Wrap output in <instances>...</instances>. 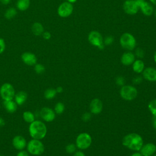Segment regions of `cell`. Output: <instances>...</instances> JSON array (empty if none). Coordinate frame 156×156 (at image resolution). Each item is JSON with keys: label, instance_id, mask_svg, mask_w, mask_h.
I'll return each instance as SVG.
<instances>
[{"label": "cell", "instance_id": "cell-48", "mask_svg": "<svg viewBox=\"0 0 156 156\" xmlns=\"http://www.w3.org/2000/svg\"><path fill=\"white\" fill-rule=\"evenodd\" d=\"M154 14H155V18H156V10H155V11Z\"/></svg>", "mask_w": 156, "mask_h": 156}, {"label": "cell", "instance_id": "cell-21", "mask_svg": "<svg viewBox=\"0 0 156 156\" xmlns=\"http://www.w3.org/2000/svg\"><path fill=\"white\" fill-rule=\"evenodd\" d=\"M132 69L136 73H141L144 69V63L141 59L135 60L132 63Z\"/></svg>", "mask_w": 156, "mask_h": 156}, {"label": "cell", "instance_id": "cell-24", "mask_svg": "<svg viewBox=\"0 0 156 156\" xmlns=\"http://www.w3.org/2000/svg\"><path fill=\"white\" fill-rule=\"evenodd\" d=\"M56 94H57V91L55 89L52 88H48L44 92V97L45 98V99L48 100L52 99L54 98H55Z\"/></svg>", "mask_w": 156, "mask_h": 156}, {"label": "cell", "instance_id": "cell-32", "mask_svg": "<svg viewBox=\"0 0 156 156\" xmlns=\"http://www.w3.org/2000/svg\"><path fill=\"white\" fill-rule=\"evenodd\" d=\"M135 55H136L139 58H142L144 55V53L143 50L141 48H137L135 50Z\"/></svg>", "mask_w": 156, "mask_h": 156}, {"label": "cell", "instance_id": "cell-35", "mask_svg": "<svg viewBox=\"0 0 156 156\" xmlns=\"http://www.w3.org/2000/svg\"><path fill=\"white\" fill-rule=\"evenodd\" d=\"M5 49V43L4 40L0 38V54H2Z\"/></svg>", "mask_w": 156, "mask_h": 156}, {"label": "cell", "instance_id": "cell-39", "mask_svg": "<svg viewBox=\"0 0 156 156\" xmlns=\"http://www.w3.org/2000/svg\"><path fill=\"white\" fill-rule=\"evenodd\" d=\"M73 156H85V154L81 151H76L74 153Z\"/></svg>", "mask_w": 156, "mask_h": 156}, {"label": "cell", "instance_id": "cell-14", "mask_svg": "<svg viewBox=\"0 0 156 156\" xmlns=\"http://www.w3.org/2000/svg\"><path fill=\"white\" fill-rule=\"evenodd\" d=\"M23 62L28 66H34L37 63V57L35 55L30 52H25L21 55Z\"/></svg>", "mask_w": 156, "mask_h": 156}, {"label": "cell", "instance_id": "cell-37", "mask_svg": "<svg viewBox=\"0 0 156 156\" xmlns=\"http://www.w3.org/2000/svg\"><path fill=\"white\" fill-rule=\"evenodd\" d=\"M42 36L45 40H49L51 37V33L49 32H48V31L43 32V33L42 34Z\"/></svg>", "mask_w": 156, "mask_h": 156}, {"label": "cell", "instance_id": "cell-19", "mask_svg": "<svg viewBox=\"0 0 156 156\" xmlns=\"http://www.w3.org/2000/svg\"><path fill=\"white\" fill-rule=\"evenodd\" d=\"M27 94L24 91H18L17 93L15 94V102L18 105H23L27 100Z\"/></svg>", "mask_w": 156, "mask_h": 156}, {"label": "cell", "instance_id": "cell-4", "mask_svg": "<svg viewBox=\"0 0 156 156\" xmlns=\"http://www.w3.org/2000/svg\"><path fill=\"white\" fill-rule=\"evenodd\" d=\"M27 151L33 155H40L44 151V147L40 140L32 138L27 143Z\"/></svg>", "mask_w": 156, "mask_h": 156}, {"label": "cell", "instance_id": "cell-25", "mask_svg": "<svg viewBox=\"0 0 156 156\" xmlns=\"http://www.w3.org/2000/svg\"><path fill=\"white\" fill-rule=\"evenodd\" d=\"M23 118L26 122L31 123L35 120V115L30 111H26L23 113Z\"/></svg>", "mask_w": 156, "mask_h": 156}, {"label": "cell", "instance_id": "cell-50", "mask_svg": "<svg viewBox=\"0 0 156 156\" xmlns=\"http://www.w3.org/2000/svg\"><path fill=\"white\" fill-rule=\"evenodd\" d=\"M0 156H4V155H0Z\"/></svg>", "mask_w": 156, "mask_h": 156}, {"label": "cell", "instance_id": "cell-33", "mask_svg": "<svg viewBox=\"0 0 156 156\" xmlns=\"http://www.w3.org/2000/svg\"><path fill=\"white\" fill-rule=\"evenodd\" d=\"M91 118V113H89V112H86L84 113L82 116V119L84 121V122H87L88 121L90 120Z\"/></svg>", "mask_w": 156, "mask_h": 156}, {"label": "cell", "instance_id": "cell-15", "mask_svg": "<svg viewBox=\"0 0 156 156\" xmlns=\"http://www.w3.org/2000/svg\"><path fill=\"white\" fill-rule=\"evenodd\" d=\"M12 145L16 149L21 151L26 147L27 142L23 136L16 135L12 140Z\"/></svg>", "mask_w": 156, "mask_h": 156}, {"label": "cell", "instance_id": "cell-13", "mask_svg": "<svg viewBox=\"0 0 156 156\" xmlns=\"http://www.w3.org/2000/svg\"><path fill=\"white\" fill-rule=\"evenodd\" d=\"M140 152L143 156H152L156 152V146L152 143L143 144Z\"/></svg>", "mask_w": 156, "mask_h": 156}, {"label": "cell", "instance_id": "cell-30", "mask_svg": "<svg viewBox=\"0 0 156 156\" xmlns=\"http://www.w3.org/2000/svg\"><path fill=\"white\" fill-rule=\"evenodd\" d=\"M45 70V68L44 65H43L41 63H36L34 65V71L37 74H41L43 73Z\"/></svg>", "mask_w": 156, "mask_h": 156}, {"label": "cell", "instance_id": "cell-11", "mask_svg": "<svg viewBox=\"0 0 156 156\" xmlns=\"http://www.w3.org/2000/svg\"><path fill=\"white\" fill-rule=\"evenodd\" d=\"M42 119L46 122H52L55 118V113L54 110L49 107H43L40 112Z\"/></svg>", "mask_w": 156, "mask_h": 156}, {"label": "cell", "instance_id": "cell-49", "mask_svg": "<svg viewBox=\"0 0 156 156\" xmlns=\"http://www.w3.org/2000/svg\"><path fill=\"white\" fill-rule=\"evenodd\" d=\"M154 156H156V154H155L154 155Z\"/></svg>", "mask_w": 156, "mask_h": 156}, {"label": "cell", "instance_id": "cell-51", "mask_svg": "<svg viewBox=\"0 0 156 156\" xmlns=\"http://www.w3.org/2000/svg\"><path fill=\"white\" fill-rule=\"evenodd\" d=\"M0 108H1V105H0Z\"/></svg>", "mask_w": 156, "mask_h": 156}, {"label": "cell", "instance_id": "cell-18", "mask_svg": "<svg viewBox=\"0 0 156 156\" xmlns=\"http://www.w3.org/2000/svg\"><path fill=\"white\" fill-rule=\"evenodd\" d=\"M139 9H140L142 13L146 16H151L154 12L152 5L145 1H143L140 4Z\"/></svg>", "mask_w": 156, "mask_h": 156}, {"label": "cell", "instance_id": "cell-2", "mask_svg": "<svg viewBox=\"0 0 156 156\" xmlns=\"http://www.w3.org/2000/svg\"><path fill=\"white\" fill-rule=\"evenodd\" d=\"M29 132L32 138L41 140L46 135L47 127L43 122L34 120L29 124Z\"/></svg>", "mask_w": 156, "mask_h": 156}, {"label": "cell", "instance_id": "cell-27", "mask_svg": "<svg viewBox=\"0 0 156 156\" xmlns=\"http://www.w3.org/2000/svg\"><path fill=\"white\" fill-rule=\"evenodd\" d=\"M54 112L55 113V114H57V115H60L62 114L64 110H65V105L62 102H57L55 107H54Z\"/></svg>", "mask_w": 156, "mask_h": 156}, {"label": "cell", "instance_id": "cell-26", "mask_svg": "<svg viewBox=\"0 0 156 156\" xmlns=\"http://www.w3.org/2000/svg\"><path fill=\"white\" fill-rule=\"evenodd\" d=\"M16 10L13 7H10L7 9L4 13V16L7 20H11L16 16Z\"/></svg>", "mask_w": 156, "mask_h": 156}, {"label": "cell", "instance_id": "cell-31", "mask_svg": "<svg viewBox=\"0 0 156 156\" xmlns=\"http://www.w3.org/2000/svg\"><path fill=\"white\" fill-rule=\"evenodd\" d=\"M116 83L117 85L118 86H121V87H122L123 85H125V79L122 77V76H118L116 78Z\"/></svg>", "mask_w": 156, "mask_h": 156}, {"label": "cell", "instance_id": "cell-34", "mask_svg": "<svg viewBox=\"0 0 156 156\" xmlns=\"http://www.w3.org/2000/svg\"><path fill=\"white\" fill-rule=\"evenodd\" d=\"M113 42V38L112 36H108L107 37L105 40H104V43L105 45H110L112 44Z\"/></svg>", "mask_w": 156, "mask_h": 156}, {"label": "cell", "instance_id": "cell-23", "mask_svg": "<svg viewBox=\"0 0 156 156\" xmlns=\"http://www.w3.org/2000/svg\"><path fill=\"white\" fill-rule=\"evenodd\" d=\"M30 5V0H18L16 7L20 11L26 10Z\"/></svg>", "mask_w": 156, "mask_h": 156}, {"label": "cell", "instance_id": "cell-7", "mask_svg": "<svg viewBox=\"0 0 156 156\" xmlns=\"http://www.w3.org/2000/svg\"><path fill=\"white\" fill-rule=\"evenodd\" d=\"M15 94L14 87L10 83H3L0 88V96L4 101H10L14 99Z\"/></svg>", "mask_w": 156, "mask_h": 156}, {"label": "cell", "instance_id": "cell-6", "mask_svg": "<svg viewBox=\"0 0 156 156\" xmlns=\"http://www.w3.org/2000/svg\"><path fill=\"white\" fill-rule=\"evenodd\" d=\"M137 94L138 91L134 86L124 85L121 88L120 95L121 98L126 101L133 100L136 98Z\"/></svg>", "mask_w": 156, "mask_h": 156}, {"label": "cell", "instance_id": "cell-22", "mask_svg": "<svg viewBox=\"0 0 156 156\" xmlns=\"http://www.w3.org/2000/svg\"><path fill=\"white\" fill-rule=\"evenodd\" d=\"M32 32L35 35H41L44 32V27L40 23H34L32 26Z\"/></svg>", "mask_w": 156, "mask_h": 156}, {"label": "cell", "instance_id": "cell-3", "mask_svg": "<svg viewBox=\"0 0 156 156\" xmlns=\"http://www.w3.org/2000/svg\"><path fill=\"white\" fill-rule=\"evenodd\" d=\"M119 43L123 49L128 51H131L135 48L136 41L132 34L126 32L121 35L119 38Z\"/></svg>", "mask_w": 156, "mask_h": 156}, {"label": "cell", "instance_id": "cell-10", "mask_svg": "<svg viewBox=\"0 0 156 156\" xmlns=\"http://www.w3.org/2000/svg\"><path fill=\"white\" fill-rule=\"evenodd\" d=\"M122 8L126 13L130 15H135L139 10V7L135 0L125 1L123 4Z\"/></svg>", "mask_w": 156, "mask_h": 156}, {"label": "cell", "instance_id": "cell-20", "mask_svg": "<svg viewBox=\"0 0 156 156\" xmlns=\"http://www.w3.org/2000/svg\"><path fill=\"white\" fill-rule=\"evenodd\" d=\"M3 105L6 111L9 113H13L17 109V104L13 100L4 101Z\"/></svg>", "mask_w": 156, "mask_h": 156}, {"label": "cell", "instance_id": "cell-8", "mask_svg": "<svg viewBox=\"0 0 156 156\" xmlns=\"http://www.w3.org/2000/svg\"><path fill=\"white\" fill-rule=\"evenodd\" d=\"M88 40L91 45L97 47L99 49H102L104 47L102 36L98 31H91L88 35Z\"/></svg>", "mask_w": 156, "mask_h": 156}, {"label": "cell", "instance_id": "cell-9", "mask_svg": "<svg viewBox=\"0 0 156 156\" xmlns=\"http://www.w3.org/2000/svg\"><path fill=\"white\" fill-rule=\"evenodd\" d=\"M73 12V6L71 3L63 2L58 7V15L62 18H66L70 16Z\"/></svg>", "mask_w": 156, "mask_h": 156}, {"label": "cell", "instance_id": "cell-47", "mask_svg": "<svg viewBox=\"0 0 156 156\" xmlns=\"http://www.w3.org/2000/svg\"><path fill=\"white\" fill-rule=\"evenodd\" d=\"M150 1L154 5H156V0H150Z\"/></svg>", "mask_w": 156, "mask_h": 156}, {"label": "cell", "instance_id": "cell-29", "mask_svg": "<svg viewBox=\"0 0 156 156\" xmlns=\"http://www.w3.org/2000/svg\"><path fill=\"white\" fill-rule=\"evenodd\" d=\"M76 148L77 147L76 144L73 143H70L66 146L65 150L68 154H74L76 151Z\"/></svg>", "mask_w": 156, "mask_h": 156}, {"label": "cell", "instance_id": "cell-45", "mask_svg": "<svg viewBox=\"0 0 156 156\" xmlns=\"http://www.w3.org/2000/svg\"><path fill=\"white\" fill-rule=\"evenodd\" d=\"M67 1V2H70V3H74V2H76V1H77V0H66Z\"/></svg>", "mask_w": 156, "mask_h": 156}, {"label": "cell", "instance_id": "cell-17", "mask_svg": "<svg viewBox=\"0 0 156 156\" xmlns=\"http://www.w3.org/2000/svg\"><path fill=\"white\" fill-rule=\"evenodd\" d=\"M135 60V55L131 51H127L124 52L121 57V62L122 64L125 66H129L130 65H132Z\"/></svg>", "mask_w": 156, "mask_h": 156}, {"label": "cell", "instance_id": "cell-16", "mask_svg": "<svg viewBox=\"0 0 156 156\" xmlns=\"http://www.w3.org/2000/svg\"><path fill=\"white\" fill-rule=\"evenodd\" d=\"M143 77L149 82H156V69L153 67L144 68L142 72Z\"/></svg>", "mask_w": 156, "mask_h": 156}, {"label": "cell", "instance_id": "cell-42", "mask_svg": "<svg viewBox=\"0 0 156 156\" xmlns=\"http://www.w3.org/2000/svg\"><path fill=\"white\" fill-rule=\"evenodd\" d=\"M4 125H5V121L2 118L0 117V127L4 126Z\"/></svg>", "mask_w": 156, "mask_h": 156}, {"label": "cell", "instance_id": "cell-46", "mask_svg": "<svg viewBox=\"0 0 156 156\" xmlns=\"http://www.w3.org/2000/svg\"><path fill=\"white\" fill-rule=\"evenodd\" d=\"M154 62H155V63H156V51L155 52V53H154Z\"/></svg>", "mask_w": 156, "mask_h": 156}, {"label": "cell", "instance_id": "cell-1", "mask_svg": "<svg viewBox=\"0 0 156 156\" xmlns=\"http://www.w3.org/2000/svg\"><path fill=\"white\" fill-rule=\"evenodd\" d=\"M122 142L125 147L134 151H140L144 144L143 138L136 133L127 134L123 138Z\"/></svg>", "mask_w": 156, "mask_h": 156}, {"label": "cell", "instance_id": "cell-36", "mask_svg": "<svg viewBox=\"0 0 156 156\" xmlns=\"http://www.w3.org/2000/svg\"><path fill=\"white\" fill-rule=\"evenodd\" d=\"M143 80V79L141 76H136L134 77L132 80V82L134 84H140Z\"/></svg>", "mask_w": 156, "mask_h": 156}, {"label": "cell", "instance_id": "cell-40", "mask_svg": "<svg viewBox=\"0 0 156 156\" xmlns=\"http://www.w3.org/2000/svg\"><path fill=\"white\" fill-rule=\"evenodd\" d=\"M55 90L57 91V93H62L63 91V88L61 86H58L56 88H55Z\"/></svg>", "mask_w": 156, "mask_h": 156}, {"label": "cell", "instance_id": "cell-5", "mask_svg": "<svg viewBox=\"0 0 156 156\" xmlns=\"http://www.w3.org/2000/svg\"><path fill=\"white\" fill-rule=\"evenodd\" d=\"M92 138L91 135L87 132L79 134L76 140V146L80 150L88 149L91 144Z\"/></svg>", "mask_w": 156, "mask_h": 156}, {"label": "cell", "instance_id": "cell-12", "mask_svg": "<svg viewBox=\"0 0 156 156\" xmlns=\"http://www.w3.org/2000/svg\"><path fill=\"white\" fill-rule=\"evenodd\" d=\"M103 108L102 101L98 98L93 99L90 104V110L91 113L94 115L99 114Z\"/></svg>", "mask_w": 156, "mask_h": 156}, {"label": "cell", "instance_id": "cell-38", "mask_svg": "<svg viewBox=\"0 0 156 156\" xmlns=\"http://www.w3.org/2000/svg\"><path fill=\"white\" fill-rule=\"evenodd\" d=\"M16 156H29V152L27 151H26L23 149V150L20 151L18 152Z\"/></svg>", "mask_w": 156, "mask_h": 156}, {"label": "cell", "instance_id": "cell-28", "mask_svg": "<svg viewBox=\"0 0 156 156\" xmlns=\"http://www.w3.org/2000/svg\"><path fill=\"white\" fill-rule=\"evenodd\" d=\"M148 108L152 115L156 117V99L150 101L148 104Z\"/></svg>", "mask_w": 156, "mask_h": 156}, {"label": "cell", "instance_id": "cell-41", "mask_svg": "<svg viewBox=\"0 0 156 156\" xmlns=\"http://www.w3.org/2000/svg\"><path fill=\"white\" fill-rule=\"evenodd\" d=\"M130 156H143V155H142V154L140 153V152L136 151L135 152L133 153Z\"/></svg>", "mask_w": 156, "mask_h": 156}, {"label": "cell", "instance_id": "cell-44", "mask_svg": "<svg viewBox=\"0 0 156 156\" xmlns=\"http://www.w3.org/2000/svg\"><path fill=\"white\" fill-rule=\"evenodd\" d=\"M152 125L154 128L156 130V117L154 116L153 118V121H152Z\"/></svg>", "mask_w": 156, "mask_h": 156}, {"label": "cell", "instance_id": "cell-43", "mask_svg": "<svg viewBox=\"0 0 156 156\" xmlns=\"http://www.w3.org/2000/svg\"><path fill=\"white\" fill-rule=\"evenodd\" d=\"M0 1L1 2L2 4H3L4 5H7L10 3V0H0Z\"/></svg>", "mask_w": 156, "mask_h": 156}]
</instances>
